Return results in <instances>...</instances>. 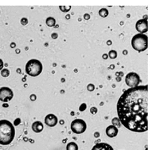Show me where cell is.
I'll list each match as a JSON object with an SVG mask.
<instances>
[{
  "label": "cell",
  "instance_id": "obj_20",
  "mask_svg": "<svg viewBox=\"0 0 150 150\" xmlns=\"http://www.w3.org/2000/svg\"><path fill=\"white\" fill-rule=\"evenodd\" d=\"M87 90L89 91L92 92V91H93L95 89V86H94V84H92V83H89V84L87 86Z\"/></svg>",
  "mask_w": 150,
  "mask_h": 150
},
{
  "label": "cell",
  "instance_id": "obj_23",
  "mask_svg": "<svg viewBox=\"0 0 150 150\" xmlns=\"http://www.w3.org/2000/svg\"><path fill=\"white\" fill-rule=\"evenodd\" d=\"M90 111L92 114H96L97 112H98V109L95 107H92L91 108Z\"/></svg>",
  "mask_w": 150,
  "mask_h": 150
},
{
  "label": "cell",
  "instance_id": "obj_17",
  "mask_svg": "<svg viewBox=\"0 0 150 150\" xmlns=\"http://www.w3.org/2000/svg\"><path fill=\"white\" fill-rule=\"evenodd\" d=\"M108 56L109 57L110 59H115L117 56V52L114 50H112L110 51L109 52V54H108Z\"/></svg>",
  "mask_w": 150,
  "mask_h": 150
},
{
  "label": "cell",
  "instance_id": "obj_26",
  "mask_svg": "<svg viewBox=\"0 0 150 150\" xmlns=\"http://www.w3.org/2000/svg\"><path fill=\"white\" fill-rule=\"evenodd\" d=\"M83 18H84L85 20H88L90 19L91 16H90V15L89 14H87V13H86V14H85L84 15H83Z\"/></svg>",
  "mask_w": 150,
  "mask_h": 150
},
{
  "label": "cell",
  "instance_id": "obj_33",
  "mask_svg": "<svg viewBox=\"0 0 150 150\" xmlns=\"http://www.w3.org/2000/svg\"><path fill=\"white\" fill-rule=\"evenodd\" d=\"M65 18L67 19V20H69L70 19V15H67L65 16Z\"/></svg>",
  "mask_w": 150,
  "mask_h": 150
},
{
  "label": "cell",
  "instance_id": "obj_5",
  "mask_svg": "<svg viewBox=\"0 0 150 150\" xmlns=\"http://www.w3.org/2000/svg\"><path fill=\"white\" fill-rule=\"evenodd\" d=\"M70 128L74 133L82 134L84 133L87 129L86 122L81 119H77L72 122Z\"/></svg>",
  "mask_w": 150,
  "mask_h": 150
},
{
  "label": "cell",
  "instance_id": "obj_13",
  "mask_svg": "<svg viewBox=\"0 0 150 150\" xmlns=\"http://www.w3.org/2000/svg\"><path fill=\"white\" fill-rule=\"evenodd\" d=\"M56 23L55 20L52 17H48L46 20V24L47 26H50V27H52V26H55Z\"/></svg>",
  "mask_w": 150,
  "mask_h": 150
},
{
  "label": "cell",
  "instance_id": "obj_34",
  "mask_svg": "<svg viewBox=\"0 0 150 150\" xmlns=\"http://www.w3.org/2000/svg\"><path fill=\"white\" fill-rule=\"evenodd\" d=\"M16 53H17V54H20V49H16Z\"/></svg>",
  "mask_w": 150,
  "mask_h": 150
},
{
  "label": "cell",
  "instance_id": "obj_36",
  "mask_svg": "<svg viewBox=\"0 0 150 150\" xmlns=\"http://www.w3.org/2000/svg\"><path fill=\"white\" fill-rule=\"evenodd\" d=\"M64 121H60V124H61V125H62V124H64Z\"/></svg>",
  "mask_w": 150,
  "mask_h": 150
},
{
  "label": "cell",
  "instance_id": "obj_29",
  "mask_svg": "<svg viewBox=\"0 0 150 150\" xmlns=\"http://www.w3.org/2000/svg\"><path fill=\"white\" fill-rule=\"evenodd\" d=\"M99 136H100V134H99V133H98V132H96V133H94L95 138H99Z\"/></svg>",
  "mask_w": 150,
  "mask_h": 150
},
{
  "label": "cell",
  "instance_id": "obj_12",
  "mask_svg": "<svg viewBox=\"0 0 150 150\" xmlns=\"http://www.w3.org/2000/svg\"><path fill=\"white\" fill-rule=\"evenodd\" d=\"M43 129V125L40 121H36L33 123L32 130L35 133H38L42 132Z\"/></svg>",
  "mask_w": 150,
  "mask_h": 150
},
{
  "label": "cell",
  "instance_id": "obj_15",
  "mask_svg": "<svg viewBox=\"0 0 150 150\" xmlns=\"http://www.w3.org/2000/svg\"><path fill=\"white\" fill-rule=\"evenodd\" d=\"M112 124L113 126L117 127V128H120V127H121V122L120 120V119H119V117H114L112 120Z\"/></svg>",
  "mask_w": 150,
  "mask_h": 150
},
{
  "label": "cell",
  "instance_id": "obj_4",
  "mask_svg": "<svg viewBox=\"0 0 150 150\" xmlns=\"http://www.w3.org/2000/svg\"><path fill=\"white\" fill-rule=\"evenodd\" d=\"M26 72L32 77H37L42 72L43 66L42 63L38 60H30L25 67Z\"/></svg>",
  "mask_w": 150,
  "mask_h": 150
},
{
  "label": "cell",
  "instance_id": "obj_31",
  "mask_svg": "<svg viewBox=\"0 0 150 150\" xmlns=\"http://www.w3.org/2000/svg\"><path fill=\"white\" fill-rule=\"evenodd\" d=\"M103 58L104 59H105V60H106L108 58V55H107V54H104L103 55Z\"/></svg>",
  "mask_w": 150,
  "mask_h": 150
},
{
  "label": "cell",
  "instance_id": "obj_6",
  "mask_svg": "<svg viewBox=\"0 0 150 150\" xmlns=\"http://www.w3.org/2000/svg\"><path fill=\"white\" fill-rule=\"evenodd\" d=\"M141 82L139 75L135 72H130L126 75L125 77V82L126 85L130 88H134L139 86Z\"/></svg>",
  "mask_w": 150,
  "mask_h": 150
},
{
  "label": "cell",
  "instance_id": "obj_16",
  "mask_svg": "<svg viewBox=\"0 0 150 150\" xmlns=\"http://www.w3.org/2000/svg\"><path fill=\"white\" fill-rule=\"evenodd\" d=\"M99 15L103 18H105L109 15V11L106 8H102L99 11Z\"/></svg>",
  "mask_w": 150,
  "mask_h": 150
},
{
  "label": "cell",
  "instance_id": "obj_38",
  "mask_svg": "<svg viewBox=\"0 0 150 150\" xmlns=\"http://www.w3.org/2000/svg\"><path fill=\"white\" fill-rule=\"evenodd\" d=\"M25 81H26V80H25V78H24V79H23V82H25Z\"/></svg>",
  "mask_w": 150,
  "mask_h": 150
},
{
  "label": "cell",
  "instance_id": "obj_7",
  "mask_svg": "<svg viewBox=\"0 0 150 150\" xmlns=\"http://www.w3.org/2000/svg\"><path fill=\"white\" fill-rule=\"evenodd\" d=\"M13 98V92L9 87H3L0 89V100L7 103Z\"/></svg>",
  "mask_w": 150,
  "mask_h": 150
},
{
  "label": "cell",
  "instance_id": "obj_37",
  "mask_svg": "<svg viewBox=\"0 0 150 150\" xmlns=\"http://www.w3.org/2000/svg\"><path fill=\"white\" fill-rule=\"evenodd\" d=\"M65 81V79H62V82H64Z\"/></svg>",
  "mask_w": 150,
  "mask_h": 150
},
{
  "label": "cell",
  "instance_id": "obj_11",
  "mask_svg": "<svg viewBox=\"0 0 150 150\" xmlns=\"http://www.w3.org/2000/svg\"><path fill=\"white\" fill-rule=\"evenodd\" d=\"M91 150H114V149L108 143H100L96 144Z\"/></svg>",
  "mask_w": 150,
  "mask_h": 150
},
{
  "label": "cell",
  "instance_id": "obj_28",
  "mask_svg": "<svg viewBox=\"0 0 150 150\" xmlns=\"http://www.w3.org/2000/svg\"><path fill=\"white\" fill-rule=\"evenodd\" d=\"M3 62L1 59H0V70H2V69L3 68Z\"/></svg>",
  "mask_w": 150,
  "mask_h": 150
},
{
  "label": "cell",
  "instance_id": "obj_19",
  "mask_svg": "<svg viewBox=\"0 0 150 150\" xmlns=\"http://www.w3.org/2000/svg\"><path fill=\"white\" fill-rule=\"evenodd\" d=\"M1 75L3 77H7L10 75V71H9V70L6 69H3L1 72Z\"/></svg>",
  "mask_w": 150,
  "mask_h": 150
},
{
  "label": "cell",
  "instance_id": "obj_10",
  "mask_svg": "<svg viewBox=\"0 0 150 150\" xmlns=\"http://www.w3.org/2000/svg\"><path fill=\"white\" fill-rule=\"evenodd\" d=\"M118 128L113 125L109 126L105 129V133L109 138H114L118 134Z\"/></svg>",
  "mask_w": 150,
  "mask_h": 150
},
{
  "label": "cell",
  "instance_id": "obj_9",
  "mask_svg": "<svg viewBox=\"0 0 150 150\" xmlns=\"http://www.w3.org/2000/svg\"><path fill=\"white\" fill-rule=\"evenodd\" d=\"M45 122L48 126L54 127L57 125L58 119H57V117L55 115H54V114H48L45 118Z\"/></svg>",
  "mask_w": 150,
  "mask_h": 150
},
{
  "label": "cell",
  "instance_id": "obj_24",
  "mask_svg": "<svg viewBox=\"0 0 150 150\" xmlns=\"http://www.w3.org/2000/svg\"><path fill=\"white\" fill-rule=\"evenodd\" d=\"M30 100L32 101H35V100L37 99V96H36V95H35V94H32L30 96Z\"/></svg>",
  "mask_w": 150,
  "mask_h": 150
},
{
  "label": "cell",
  "instance_id": "obj_35",
  "mask_svg": "<svg viewBox=\"0 0 150 150\" xmlns=\"http://www.w3.org/2000/svg\"><path fill=\"white\" fill-rule=\"evenodd\" d=\"M17 72H18V73L20 74V73H21V70H20V69H18V70H17Z\"/></svg>",
  "mask_w": 150,
  "mask_h": 150
},
{
  "label": "cell",
  "instance_id": "obj_22",
  "mask_svg": "<svg viewBox=\"0 0 150 150\" xmlns=\"http://www.w3.org/2000/svg\"><path fill=\"white\" fill-rule=\"evenodd\" d=\"M28 20L27 18H21V23L23 25H26L28 23Z\"/></svg>",
  "mask_w": 150,
  "mask_h": 150
},
{
  "label": "cell",
  "instance_id": "obj_14",
  "mask_svg": "<svg viewBox=\"0 0 150 150\" xmlns=\"http://www.w3.org/2000/svg\"><path fill=\"white\" fill-rule=\"evenodd\" d=\"M67 150H78L79 148L77 144L74 142H70L67 144V147H66Z\"/></svg>",
  "mask_w": 150,
  "mask_h": 150
},
{
  "label": "cell",
  "instance_id": "obj_30",
  "mask_svg": "<svg viewBox=\"0 0 150 150\" xmlns=\"http://www.w3.org/2000/svg\"><path fill=\"white\" fill-rule=\"evenodd\" d=\"M10 47H11V48H15L16 47V44H15V43H14V42H13V43H11V45H10Z\"/></svg>",
  "mask_w": 150,
  "mask_h": 150
},
{
  "label": "cell",
  "instance_id": "obj_21",
  "mask_svg": "<svg viewBox=\"0 0 150 150\" xmlns=\"http://www.w3.org/2000/svg\"><path fill=\"white\" fill-rule=\"evenodd\" d=\"M86 108H87V105H86V104L83 103V104H82L81 105V106L79 107V110H80V111L82 112V111H84L86 109Z\"/></svg>",
  "mask_w": 150,
  "mask_h": 150
},
{
  "label": "cell",
  "instance_id": "obj_3",
  "mask_svg": "<svg viewBox=\"0 0 150 150\" xmlns=\"http://www.w3.org/2000/svg\"><path fill=\"white\" fill-rule=\"evenodd\" d=\"M148 36L145 34L138 33L132 38L131 45L135 50L138 52H142L148 48Z\"/></svg>",
  "mask_w": 150,
  "mask_h": 150
},
{
  "label": "cell",
  "instance_id": "obj_25",
  "mask_svg": "<svg viewBox=\"0 0 150 150\" xmlns=\"http://www.w3.org/2000/svg\"><path fill=\"white\" fill-rule=\"evenodd\" d=\"M21 122V120H20V118H18V119H16V120H15V121H14V125H15V126H18V125Z\"/></svg>",
  "mask_w": 150,
  "mask_h": 150
},
{
  "label": "cell",
  "instance_id": "obj_8",
  "mask_svg": "<svg viewBox=\"0 0 150 150\" xmlns=\"http://www.w3.org/2000/svg\"><path fill=\"white\" fill-rule=\"evenodd\" d=\"M136 30L138 31L139 33L144 34L148 32V25L147 19H141L139 20L136 23Z\"/></svg>",
  "mask_w": 150,
  "mask_h": 150
},
{
  "label": "cell",
  "instance_id": "obj_2",
  "mask_svg": "<svg viewBox=\"0 0 150 150\" xmlns=\"http://www.w3.org/2000/svg\"><path fill=\"white\" fill-rule=\"evenodd\" d=\"M15 130L12 123L8 120H0V144H10L15 138Z\"/></svg>",
  "mask_w": 150,
  "mask_h": 150
},
{
  "label": "cell",
  "instance_id": "obj_18",
  "mask_svg": "<svg viewBox=\"0 0 150 150\" xmlns=\"http://www.w3.org/2000/svg\"><path fill=\"white\" fill-rule=\"evenodd\" d=\"M59 8L62 11L66 13V12L70 11V9H71V6H60Z\"/></svg>",
  "mask_w": 150,
  "mask_h": 150
},
{
  "label": "cell",
  "instance_id": "obj_1",
  "mask_svg": "<svg viewBox=\"0 0 150 150\" xmlns=\"http://www.w3.org/2000/svg\"><path fill=\"white\" fill-rule=\"evenodd\" d=\"M148 85L126 90L117 103L118 117L126 128L136 133L148 131Z\"/></svg>",
  "mask_w": 150,
  "mask_h": 150
},
{
  "label": "cell",
  "instance_id": "obj_32",
  "mask_svg": "<svg viewBox=\"0 0 150 150\" xmlns=\"http://www.w3.org/2000/svg\"><path fill=\"white\" fill-rule=\"evenodd\" d=\"M3 107H4V108H7V107H8V104H4L3 105Z\"/></svg>",
  "mask_w": 150,
  "mask_h": 150
},
{
  "label": "cell",
  "instance_id": "obj_39",
  "mask_svg": "<svg viewBox=\"0 0 150 150\" xmlns=\"http://www.w3.org/2000/svg\"><path fill=\"white\" fill-rule=\"evenodd\" d=\"M55 28H57V27H59V25H57V26H55Z\"/></svg>",
  "mask_w": 150,
  "mask_h": 150
},
{
  "label": "cell",
  "instance_id": "obj_27",
  "mask_svg": "<svg viewBox=\"0 0 150 150\" xmlns=\"http://www.w3.org/2000/svg\"><path fill=\"white\" fill-rule=\"evenodd\" d=\"M57 37H58V35H57V33H54L52 34V38L53 39H57Z\"/></svg>",
  "mask_w": 150,
  "mask_h": 150
}]
</instances>
